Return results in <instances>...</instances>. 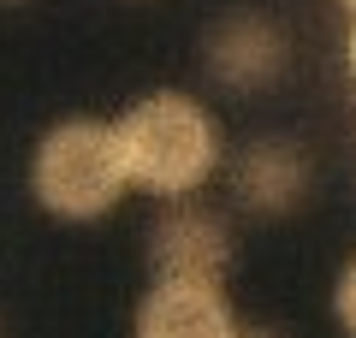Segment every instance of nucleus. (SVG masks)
Segmentation results:
<instances>
[{"label":"nucleus","mask_w":356,"mask_h":338,"mask_svg":"<svg viewBox=\"0 0 356 338\" xmlns=\"http://www.w3.org/2000/svg\"><path fill=\"white\" fill-rule=\"evenodd\" d=\"M238 338H291V332H285V326H273V321H243Z\"/></svg>","instance_id":"6e6552de"},{"label":"nucleus","mask_w":356,"mask_h":338,"mask_svg":"<svg viewBox=\"0 0 356 338\" xmlns=\"http://www.w3.org/2000/svg\"><path fill=\"white\" fill-rule=\"evenodd\" d=\"M131 178L119 161V137L113 119L95 113H65L30 149V196L48 220L65 225H95L125 202Z\"/></svg>","instance_id":"f03ea898"},{"label":"nucleus","mask_w":356,"mask_h":338,"mask_svg":"<svg viewBox=\"0 0 356 338\" xmlns=\"http://www.w3.org/2000/svg\"><path fill=\"white\" fill-rule=\"evenodd\" d=\"M238 309H232L226 279H161L149 273L137 309H131V338H238Z\"/></svg>","instance_id":"423d86ee"},{"label":"nucleus","mask_w":356,"mask_h":338,"mask_svg":"<svg viewBox=\"0 0 356 338\" xmlns=\"http://www.w3.org/2000/svg\"><path fill=\"white\" fill-rule=\"evenodd\" d=\"M238 261V238H232V214L202 196L161 202L149 220V273L161 279H226Z\"/></svg>","instance_id":"20e7f679"},{"label":"nucleus","mask_w":356,"mask_h":338,"mask_svg":"<svg viewBox=\"0 0 356 338\" xmlns=\"http://www.w3.org/2000/svg\"><path fill=\"white\" fill-rule=\"evenodd\" d=\"M0 6H13V0H0Z\"/></svg>","instance_id":"9b49d317"},{"label":"nucleus","mask_w":356,"mask_h":338,"mask_svg":"<svg viewBox=\"0 0 356 338\" xmlns=\"http://www.w3.org/2000/svg\"><path fill=\"white\" fill-rule=\"evenodd\" d=\"M119 161H125L131 190L154 202L202 196L226 172V131L220 113L196 89H149L113 119Z\"/></svg>","instance_id":"f257e3e1"},{"label":"nucleus","mask_w":356,"mask_h":338,"mask_svg":"<svg viewBox=\"0 0 356 338\" xmlns=\"http://www.w3.org/2000/svg\"><path fill=\"white\" fill-rule=\"evenodd\" d=\"M226 196L238 214L250 220H291L309 202V184H315V166H309V149L297 137H250L238 154H226Z\"/></svg>","instance_id":"39448f33"},{"label":"nucleus","mask_w":356,"mask_h":338,"mask_svg":"<svg viewBox=\"0 0 356 338\" xmlns=\"http://www.w3.org/2000/svg\"><path fill=\"white\" fill-rule=\"evenodd\" d=\"M344 6H350V13H356V0H344Z\"/></svg>","instance_id":"9d476101"},{"label":"nucleus","mask_w":356,"mask_h":338,"mask_svg":"<svg viewBox=\"0 0 356 338\" xmlns=\"http://www.w3.org/2000/svg\"><path fill=\"white\" fill-rule=\"evenodd\" d=\"M327 309H332V326H339L344 338H356V255H344V267L332 273Z\"/></svg>","instance_id":"0eeeda50"},{"label":"nucleus","mask_w":356,"mask_h":338,"mask_svg":"<svg viewBox=\"0 0 356 338\" xmlns=\"http://www.w3.org/2000/svg\"><path fill=\"white\" fill-rule=\"evenodd\" d=\"M291 72V36L261 6H232L202 30V77L220 95H267Z\"/></svg>","instance_id":"7ed1b4c3"},{"label":"nucleus","mask_w":356,"mask_h":338,"mask_svg":"<svg viewBox=\"0 0 356 338\" xmlns=\"http://www.w3.org/2000/svg\"><path fill=\"white\" fill-rule=\"evenodd\" d=\"M350 77H356V13H350Z\"/></svg>","instance_id":"1a4fd4ad"}]
</instances>
